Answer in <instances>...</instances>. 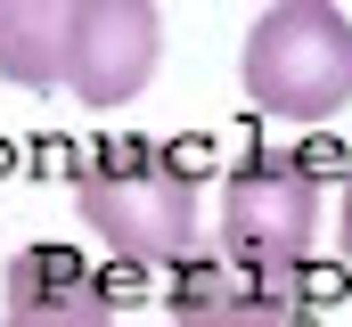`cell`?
Instances as JSON below:
<instances>
[{
  "instance_id": "2",
  "label": "cell",
  "mask_w": 352,
  "mask_h": 327,
  "mask_svg": "<svg viewBox=\"0 0 352 327\" xmlns=\"http://www.w3.org/2000/svg\"><path fill=\"white\" fill-rule=\"evenodd\" d=\"M246 98L278 123H328L352 106V16L336 0H270L238 49Z\"/></svg>"
},
{
  "instance_id": "3",
  "label": "cell",
  "mask_w": 352,
  "mask_h": 327,
  "mask_svg": "<svg viewBox=\"0 0 352 327\" xmlns=\"http://www.w3.org/2000/svg\"><path fill=\"white\" fill-rule=\"evenodd\" d=\"M320 238V172L303 156H246L221 188V253L246 270H303Z\"/></svg>"
},
{
  "instance_id": "6",
  "label": "cell",
  "mask_w": 352,
  "mask_h": 327,
  "mask_svg": "<svg viewBox=\"0 0 352 327\" xmlns=\"http://www.w3.org/2000/svg\"><path fill=\"white\" fill-rule=\"evenodd\" d=\"M0 327H115V295L66 245H25L8 262V319Z\"/></svg>"
},
{
  "instance_id": "4",
  "label": "cell",
  "mask_w": 352,
  "mask_h": 327,
  "mask_svg": "<svg viewBox=\"0 0 352 327\" xmlns=\"http://www.w3.org/2000/svg\"><path fill=\"white\" fill-rule=\"evenodd\" d=\"M164 25L148 0H74V58H66V90L82 106H123L156 74Z\"/></svg>"
},
{
  "instance_id": "5",
  "label": "cell",
  "mask_w": 352,
  "mask_h": 327,
  "mask_svg": "<svg viewBox=\"0 0 352 327\" xmlns=\"http://www.w3.org/2000/svg\"><path fill=\"white\" fill-rule=\"evenodd\" d=\"M303 303V270H246L230 253H197L173 270V327H295Z\"/></svg>"
},
{
  "instance_id": "1",
  "label": "cell",
  "mask_w": 352,
  "mask_h": 327,
  "mask_svg": "<svg viewBox=\"0 0 352 327\" xmlns=\"http://www.w3.org/2000/svg\"><path fill=\"white\" fill-rule=\"evenodd\" d=\"M74 205L123 262L156 270L197 262V172L173 148H98L74 172Z\"/></svg>"
},
{
  "instance_id": "8",
  "label": "cell",
  "mask_w": 352,
  "mask_h": 327,
  "mask_svg": "<svg viewBox=\"0 0 352 327\" xmlns=\"http://www.w3.org/2000/svg\"><path fill=\"white\" fill-rule=\"evenodd\" d=\"M336 196H344V213H336V229H344V253H352V180L336 188Z\"/></svg>"
},
{
  "instance_id": "7",
  "label": "cell",
  "mask_w": 352,
  "mask_h": 327,
  "mask_svg": "<svg viewBox=\"0 0 352 327\" xmlns=\"http://www.w3.org/2000/svg\"><path fill=\"white\" fill-rule=\"evenodd\" d=\"M74 58V0H0V74L25 90L66 82Z\"/></svg>"
}]
</instances>
